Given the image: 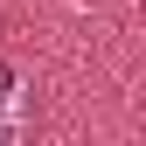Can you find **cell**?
Returning a JSON list of instances; mask_svg holds the SVG:
<instances>
[{"label":"cell","instance_id":"7a4b0ae2","mask_svg":"<svg viewBox=\"0 0 146 146\" xmlns=\"http://www.w3.org/2000/svg\"><path fill=\"white\" fill-rule=\"evenodd\" d=\"M7 139H14V118H0V146H7Z\"/></svg>","mask_w":146,"mask_h":146},{"label":"cell","instance_id":"6da1fadb","mask_svg":"<svg viewBox=\"0 0 146 146\" xmlns=\"http://www.w3.org/2000/svg\"><path fill=\"white\" fill-rule=\"evenodd\" d=\"M7 90H14V63H0V98H7Z\"/></svg>","mask_w":146,"mask_h":146}]
</instances>
